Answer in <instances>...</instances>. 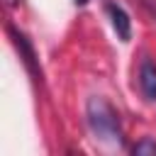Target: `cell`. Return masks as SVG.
<instances>
[{
	"label": "cell",
	"instance_id": "cell-1",
	"mask_svg": "<svg viewBox=\"0 0 156 156\" xmlns=\"http://www.w3.org/2000/svg\"><path fill=\"white\" fill-rule=\"evenodd\" d=\"M88 124H90L93 134L102 141H110V144L124 141L122 127H119V115L105 98H90L88 100Z\"/></svg>",
	"mask_w": 156,
	"mask_h": 156
},
{
	"label": "cell",
	"instance_id": "cell-2",
	"mask_svg": "<svg viewBox=\"0 0 156 156\" xmlns=\"http://www.w3.org/2000/svg\"><path fill=\"white\" fill-rule=\"evenodd\" d=\"M10 34H12V41H15V46L20 49V56L24 58V63H27V68L37 76V78H41V71H39V63H37V54H34V49H32V44H29V39L22 34V32H17L15 27H10Z\"/></svg>",
	"mask_w": 156,
	"mask_h": 156
},
{
	"label": "cell",
	"instance_id": "cell-3",
	"mask_svg": "<svg viewBox=\"0 0 156 156\" xmlns=\"http://www.w3.org/2000/svg\"><path fill=\"white\" fill-rule=\"evenodd\" d=\"M139 90L146 100H156V63L144 58L139 66Z\"/></svg>",
	"mask_w": 156,
	"mask_h": 156
},
{
	"label": "cell",
	"instance_id": "cell-4",
	"mask_svg": "<svg viewBox=\"0 0 156 156\" xmlns=\"http://www.w3.org/2000/svg\"><path fill=\"white\" fill-rule=\"evenodd\" d=\"M107 15H110V20H112V27H115V32H117V37L122 39V41H129L132 39V22H129V15L119 7V5H115V2H107Z\"/></svg>",
	"mask_w": 156,
	"mask_h": 156
},
{
	"label": "cell",
	"instance_id": "cell-5",
	"mask_svg": "<svg viewBox=\"0 0 156 156\" xmlns=\"http://www.w3.org/2000/svg\"><path fill=\"white\" fill-rule=\"evenodd\" d=\"M132 151H134V154H139V156H144V154H151V156H156V141L146 136V139L136 141V144L132 146Z\"/></svg>",
	"mask_w": 156,
	"mask_h": 156
},
{
	"label": "cell",
	"instance_id": "cell-6",
	"mask_svg": "<svg viewBox=\"0 0 156 156\" xmlns=\"http://www.w3.org/2000/svg\"><path fill=\"white\" fill-rule=\"evenodd\" d=\"M17 2H20V0H7V5H10V7H15Z\"/></svg>",
	"mask_w": 156,
	"mask_h": 156
},
{
	"label": "cell",
	"instance_id": "cell-7",
	"mask_svg": "<svg viewBox=\"0 0 156 156\" xmlns=\"http://www.w3.org/2000/svg\"><path fill=\"white\" fill-rule=\"evenodd\" d=\"M85 2H88V0H76V5H85Z\"/></svg>",
	"mask_w": 156,
	"mask_h": 156
}]
</instances>
